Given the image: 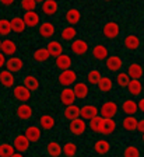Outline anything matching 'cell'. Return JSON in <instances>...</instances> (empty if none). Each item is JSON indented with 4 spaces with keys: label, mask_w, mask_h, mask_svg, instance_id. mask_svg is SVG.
I'll return each mask as SVG.
<instances>
[{
    "label": "cell",
    "mask_w": 144,
    "mask_h": 157,
    "mask_svg": "<svg viewBox=\"0 0 144 157\" xmlns=\"http://www.w3.org/2000/svg\"><path fill=\"white\" fill-rule=\"evenodd\" d=\"M77 82V73L72 69H67V70H62L59 76V83L65 87H70L72 84Z\"/></svg>",
    "instance_id": "obj_1"
},
{
    "label": "cell",
    "mask_w": 144,
    "mask_h": 157,
    "mask_svg": "<svg viewBox=\"0 0 144 157\" xmlns=\"http://www.w3.org/2000/svg\"><path fill=\"white\" fill-rule=\"evenodd\" d=\"M102 34L105 35V38H108V39L118 38L119 34H120V27H119L118 23L109 21V23H106L104 25V28H102Z\"/></svg>",
    "instance_id": "obj_2"
},
{
    "label": "cell",
    "mask_w": 144,
    "mask_h": 157,
    "mask_svg": "<svg viewBox=\"0 0 144 157\" xmlns=\"http://www.w3.org/2000/svg\"><path fill=\"white\" fill-rule=\"evenodd\" d=\"M99 114L102 115V118H113L118 114V104L113 101L104 102L99 108Z\"/></svg>",
    "instance_id": "obj_3"
},
{
    "label": "cell",
    "mask_w": 144,
    "mask_h": 157,
    "mask_svg": "<svg viewBox=\"0 0 144 157\" xmlns=\"http://www.w3.org/2000/svg\"><path fill=\"white\" fill-rule=\"evenodd\" d=\"M116 129V122L113 118H102L101 124H99V133L102 135H112Z\"/></svg>",
    "instance_id": "obj_4"
},
{
    "label": "cell",
    "mask_w": 144,
    "mask_h": 157,
    "mask_svg": "<svg viewBox=\"0 0 144 157\" xmlns=\"http://www.w3.org/2000/svg\"><path fill=\"white\" fill-rule=\"evenodd\" d=\"M30 143L31 142L27 139L25 135H18V136L14 137L13 147L18 151V153H24V151H27L30 149Z\"/></svg>",
    "instance_id": "obj_5"
},
{
    "label": "cell",
    "mask_w": 144,
    "mask_h": 157,
    "mask_svg": "<svg viewBox=\"0 0 144 157\" xmlns=\"http://www.w3.org/2000/svg\"><path fill=\"white\" fill-rule=\"evenodd\" d=\"M69 129L73 135H83L87 129V124L83 118H76L73 121H70V125H69Z\"/></svg>",
    "instance_id": "obj_6"
},
{
    "label": "cell",
    "mask_w": 144,
    "mask_h": 157,
    "mask_svg": "<svg viewBox=\"0 0 144 157\" xmlns=\"http://www.w3.org/2000/svg\"><path fill=\"white\" fill-rule=\"evenodd\" d=\"M99 114V109L95 105H91V104H87L84 105L83 108H80V117L83 118V119H87V121H90V119H92V118L98 117Z\"/></svg>",
    "instance_id": "obj_7"
},
{
    "label": "cell",
    "mask_w": 144,
    "mask_h": 157,
    "mask_svg": "<svg viewBox=\"0 0 144 157\" xmlns=\"http://www.w3.org/2000/svg\"><path fill=\"white\" fill-rule=\"evenodd\" d=\"M13 94H14V98H17L18 101H23V102L28 101V100L31 98V91L24 84L16 86L14 90H13Z\"/></svg>",
    "instance_id": "obj_8"
},
{
    "label": "cell",
    "mask_w": 144,
    "mask_h": 157,
    "mask_svg": "<svg viewBox=\"0 0 144 157\" xmlns=\"http://www.w3.org/2000/svg\"><path fill=\"white\" fill-rule=\"evenodd\" d=\"M77 100L76 98V94L74 91H73V88L70 87H65L62 90V93H60V102H62L63 105H73L74 104V101Z\"/></svg>",
    "instance_id": "obj_9"
},
{
    "label": "cell",
    "mask_w": 144,
    "mask_h": 157,
    "mask_svg": "<svg viewBox=\"0 0 144 157\" xmlns=\"http://www.w3.org/2000/svg\"><path fill=\"white\" fill-rule=\"evenodd\" d=\"M106 67H108L109 72H119L122 67H123V60H122L120 56H108L106 58Z\"/></svg>",
    "instance_id": "obj_10"
},
{
    "label": "cell",
    "mask_w": 144,
    "mask_h": 157,
    "mask_svg": "<svg viewBox=\"0 0 144 157\" xmlns=\"http://www.w3.org/2000/svg\"><path fill=\"white\" fill-rule=\"evenodd\" d=\"M70 48H72V52L76 55H85L88 52V44L85 42L84 39H74Z\"/></svg>",
    "instance_id": "obj_11"
},
{
    "label": "cell",
    "mask_w": 144,
    "mask_h": 157,
    "mask_svg": "<svg viewBox=\"0 0 144 157\" xmlns=\"http://www.w3.org/2000/svg\"><path fill=\"white\" fill-rule=\"evenodd\" d=\"M6 66H7V70L11 73H17L20 72L21 69L24 67V62L21 58H17V56H11L9 60H6Z\"/></svg>",
    "instance_id": "obj_12"
},
{
    "label": "cell",
    "mask_w": 144,
    "mask_h": 157,
    "mask_svg": "<svg viewBox=\"0 0 144 157\" xmlns=\"http://www.w3.org/2000/svg\"><path fill=\"white\" fill-rule=\"evenodd\" d=\"M73 91L76 94V98H79V100H84L90 93V88L88 86L85 84L83 82H76L74 83V87H73Z\"/></svg>",
    "instance_id": "obj_13"
},
{
    "label": "cell",
    "mask_w": 144,
    "mask_h": 157,
    "mask_svg": "<svg viewBox=\"0 0 144 157\" xmlns=\"http://www.w3.org/2000/svg\"><path fill=\"white\" fill-rule=\"evenodd\" d=\"M25 136H27V139H28L30 142H32V143L38 142L41 139V136H42V133H41V128L35 126V125L28 126L25 129Z\"/></svg>",
    "instance_id": "obj_14"
},
{
    "label": "cell",
    "mask_w": 144,
    "mask_h": 157,
    "mask_svg": "<svg viewBox=\"0 0 144 157\" xmlns=\"http://www.w3.org/2000/svg\"><path fill=\"white\" fill-rule=\"evenodd\" d=\"M120 108L126 115H136L138 112V105H137V102L133 101V100H124V101L122 102Z\"/></svg>",
    "instance_id": "obj_15"
},
{
    "label": "cell",
    "mask_w": 144,
    "mask_h": 157,
    "mask_svg": "<svg viewBox=\"0 0 144 157\" xmlns=\"http://www.w3.org/2000/svg\"><path fill=\"white\" fill-rule=\"evenodd\" d=\"M17 52V45L11 39H4L2 41V53L6 56H14Z\"/></svg>",
    "instance_id": "obj_16"
},
{
    "label": "cell",
    "mask_w": 144,
    "mask_h": 157,
    "mask_svg": "<svg viewBox=\"0 0 144 157\" xmlns=\"http://www.w3.org/2000/svg\"><path fill=\"white\" fill-rule=\"evenodd\" d=\"M92 56H94L97 60H106V58L109 56V52H108V48L105 45H102V44H99V45H95L94 48H92Z\"/></svg>",
    "instance_id": "obj_17"
},
{
    "label": "cell",
    "mask_w": 144,
    "mask_h": 157,
    "mask_svg": "<svg viewBox=\"0 0 144 157\" xmlns=\"http://www.w3.org/2000/svg\"><path fill=\"white\" fill-rule=\"evenodd\" d=\"M137 122H138V119L134 115H127V117H124L122 119V128L127 132H133L137 128Z\"/></svg>",
    "instance_id": "obj_18"
},
{
    "label": "cell",
    "mask_w": 144,
    "mask_h": 157,
    "mask_svg": "<svg viewBox=\"0 0 144 157\" xmlns=\"http://www.w3.org/2000/svg\"><path fill=\"white\" fill-rule=\"evenodd\" d=\"M17 117L20 118V119H23V121H28L32 117V108H31V105L25 104V102L18 105V108H17Z\"/></svg>",
    "instance_id": "obj_19"
},
{
    "label": "cell",
    "mask_w": 144,
    "mask_h": 157,
    "mask_svg": "<svg viewBox=\"0 0 144 157\" xmlns=\"http://www.w3.org/2000/svg\"><path fill=\"white\" fill-rule=\"evenodd\" d=\"M57 2L56 0H43L42 2V11L46 16H53V14L57 13Z\"/></svg>",
    "instance_id": "obj_20"
},
{
    "label": "cell",
    "mask_w": 144,
    "mask_h": 157,
    "mask_svg": "<svg viewBox=\"0 0 144 157\" xmlns=\"http://www.w3.org/2000/svg\"><path fill=\"white\" fill-rule=\"evenodd\" d=\"M39 35L45 39H49L55 35V25L52 23H42L39 25Z\"/></svg>",
    "instance_id": "obj_21"
},
{
    "label": "cell",
    "mask_w": 144,
    "mask_h": 157,
    "mask_svg": "<svg viewBox=\"0 0 144 157\" xmlns=\"http://www.w3.org/2000/svg\"><path fill=\"white\" fill-rule=\"evenodd\" d=\"M24 23H25L27 27L34 28V27H36L39 24V14L36 11H27L24 14Z\"/></svg>",
    "instance_id": "obj_22"
},
{
    "label": "cell",
    "mask_w": 144,
    "mask_h": 157,
    "mask_svg": "<svg viewBox=\"0 0 144 157\" xmlns=\"http://www.w3.org/2000/svg\"><path fill=\"white\" fill-rule=\"evenodd\" d=\"M14 83H16V78L14 75L9 70H2L0 72V84L4 86V87H13Z\"/></svg>",
    "instance_id": "obj_23"
},
{
    "label": "cell",
    "mask_w": 144,
    "mask_h": 157,
    "mask_svg": "<svg viewBox=\"0 0 144 157\" xmlns=\"http://www.w3.org/2000/svg\"><path fill=\"white\" fill-rule=\"evenodd\" d=\"M126 88H127L129 94L133 95V97H138L143 93V84H141L140 80H130Z\"/></svg>",
    "instance_id": "obj_24"
},
{
    "label": "cell",
    "mask_w": 144,
    "mask_h": 157,
    "mask_svg": "<svg viewBox=\"0 0 144 157\" xmlns=\"http://www.w3.org/2000/svg\"><path fill=\"white\" fill-rule=\"evenodd\" d=\"M10 24H11V31H14L17 34H23L27 28L23 17H13L10 20Z\"/></svg>",
    "instance_id": "obj_25"
},
{
    "label": "cell",
    "mask_w": 144,
    "mask_h": 157,
    "mask_svg": "<svg viewBox=\"0 0 144 157\" xmlns=\"http://www.w3.org/2000/svg\"><path fill=\"white\" fill-rule=\"evenodd\" d=\"M127 75L131 80H140L143 76V67L138 63H131L127 67Z\"/></svg>",
    "instance_id": "obj_26"
},
{
    "label": "cell",
    "mask_w": 144,
    "mask_h": 157,
    "mask_svg": "<svg viewBox=\"0 0 144 157\" xmlns=\"http://www.w3.org/2000/svg\"><path fill=\"white\" fill-rule=\"evenodd\" d=\"M72 58H70L69 55H65V53H62V55H59L57 58H56V66L60 69V70H67V69L72 67Z\"/></svg>",
    "instance_id": "obj_27"
},
{
    "label": "cell",
    "mask_w": 144,
    "mask_h": 157,
    "mask_svg": "<svg viewBox=\"0 0 144 157\" xmlns=\"http://www.w3.org/2000/svg\"><path fill=\"white\" fill-rule=\"evenodd\" d=\"M124 46L129 49V51H137L138 46H140V38L134 34H130L124 38Z\"/></svg>",
    "instance_id": "obj_28"
},
{
    "label": "cell",
    "mask_w": 144,
    "mask_h": 157,
    "mask_svg": "<svg viewBox=\"0 0 144 157\" xmlns=\"http://www.w3.org/2000/svg\"><path fill=\"white\" fill-rule=\"evenodd\" d=\"M94 150H95V153L97 154L104 156V154H106L109 150H111V144H109L108 140H105V139H99V140L95 142Z\"/></svg>",
    "instance_id": "obj_29"
},
{
    "label": "cell",
    "mask_w": 144,
    "mask_h": 157,
    "mask_svg": "<svg viewBox=\"0 0 144 157\" xmlns=\"http://www.w3.org/2000/svg\"><path fill=\"white\" fill-rule=\"evenodd\" d=\"M46 49H48V52H49L50 56H56V58L63 53V45L59 41H50L48 44V46H46Z\"/></svg>",
    "instance_id": "obj_30"
},
{
    "label": "cell",
    "mask_w": 144,
    "mask_h": 157,
    "mask_svg": "<svg viewBox=\"0 0 144 157\" xmlns=\"http://www.w3.org/2000/svg\"><path fill=\"white\" fill-rule=\"evenodd\" d=\"M66 21L70 24V25H76V24L80 23V18H81V14H80V11L77 9H70L67 13H66L65 16Z\"/></svg>",
    "instance_id": "obj_31"
},
{
    "label": "cell",
    "mask_w": 144,
    "mask_h": 157,
    "mask_svg": "<svg viewBox=\"0 0 144 157\" xmlns=\"http://www.w3.org/2000/svg\"><path fill=\"white\" fill-rule=\"evenodd\" d=\"M46 153L49 154L50 157H60V154L63 153L62 146L57 142H49L46 144Z\"/></svg>",
    "instance_id": "obj_32"
},
{
    "label": "cell",
    "mask_w": 144,
    "mask_h": 157,
    "mask_svg": "<svg viewBox=\"0 0 144 157\" xmlns=\"http://www.w3.org/2000/svg\"><path fill=\"white\" fill-rule=\"evenodd\" d=\"M49 58H50V55H49V52H48V49L46 48H38L35 52L32 53V59L38 63L46 62Z\"/></svg>",
    "instance_id": "obj_33"
},
{
    "label": "cell",
    "mask_w": 144,
    "mask_h": 157,
    "mask_svg": "<svg viewBox=\"0 0 144 157\" xmlns=\"http://www.w3.org/2000/svg\"><path fill=\"white\" fill-rule=\"evenodd\" d=\"M55 118L52 117V115H42V117L39 118V125L42 129H45V131H50V129H53V126H55Z\"/></svg>",
    "instance_id": "obj_34"
},
{
    "label": "cell",
    "mask_w": 144,
    "mask_h": 157,
    "mask_svg": "<svg viewBox=\"0 0 144 157\" xmlns=\"http://www.w3.org/2000/svg\"><path fill=\"white\" fill-rule=\"evenodd\" d=\"M65 118L69 119V121H73L76 118H80V108L77 105H67L65 109Z\"/></svg>",
    "instance_id": "obj_35"
},
{
    "label": "cell",
    "mask_w": 144,
    "mask_h": 157,
    "mask_svg": "<svg viewBox=\"0 0 144 157\" xmlns=\"http://www.w3.org/2000/svg\"><path fill=\"white\" fill-rule=\"evenodd\" d=\"M97 86H98V88L101 90L102 93H109L112 90L113 82H112V78L108 77V76H102L101 80H99V83Z\"/></svg>",
    "instance_id": "obj_36"
},
{
    "label": "cell",
    "mask_w": 144,
    "mask_h": 157,
    "mask_svg": "<svg viewBox=\"0 0 144 157\" xmlns=\"http://www.w3.org/2000/svg\"><path fill=\"white\" fill-rule=\"evenodd\" d=\"M24 86H25L30 91H35L39 88V80L35 77V76H27L24 77Z\"/></svg>",
    "instance_id": "obj_37"
},
{
    "label": "cell",
    "mask_w": 144,
    "mask_h": 157,
    "mask_svg": "<svg viewBox=\"0 0 144 157\" xmlns=\"http://www.w3.org/2000/svg\"><path fill=\"white\" fill-rule=\"evenodd\" d=\"M60 36H62V39H65V41H73V39L77 36V29H76L73 25L66 27V28L62 29Z\"/></svg>",
    "instance_id": "obj_38"
},
{
    "label": "cell",
    "mask_w": 144,
    "mask_h": 157,
    "mask_svg": "<svg viewBox=\"0 0 144 157\" xmlns=\"http://www.w3.org/2000/svg\"><path fill=\"white\" fill-rule=\"evenodd\" d=\"M62 150L66 157H73L77 154V146L73 142H67V143H65L62 146Z\"/></svg>",
    "instance_id": "obj_39"
},
{
    "label": "cell",
    "mask_w": 144,
    "mask_h": 157,
    "mask_svg": "<svg viewBox=\"0 0 144 157\" xmlns=\"http://www.w3.org/2000/svg\"><path fill=\"white\" fill-rule=\"evenodd\" d=\"M101 77H102V75L99 73V70H91L87 75V82L91 86H97L99 83V80H101Z\"/></svg>",
    "instance_id": "obj_40"
},
{
    "label": "cell",
    "mask_w": 144,
    "mask_h": 157,
    "mask_svg": "<svg viewBox=\"0 0 144 157\" xmlns=\"http://www.w3.org/2000/svg\"><path fill=\"white\" fill-rule=\"evenodd\" d=\"M10 33H11L10 21L6 18H0V35L7 36V35H10Z\"/></svg>",
    "instance_id": "obj_41"
},
{
    "label": "cell",
    "mask_w": 144,
    "mask_h": 157,
    "mask_svg": "<svg viewBox=\"0 0 144 157\" xmlns=\"http://www.w3.org/2000/svg\"><path fill=\"white\" fill-rule=\"evenodd\" d=\"M14 154V147L9 143L0 144V157H11Z\"/></svg>",
    "instance_id": "obj_42"
},
{
    "label": "cell",
    "mask_w": 144,
    "mask_h": 157,
    "mask_svg": "<svg viewBox=\"0 0 144 157\" xmlns=\"http://www.w3.org/2000/svg\"><path fill=\"white\" fill-rule=\"evenodd\" d=\"M131 78L129 77V75L127 73H124V72H120V73H118V76H116V83H118V86L119 87H127V84H129V82H130Z\"/></svg>",
    "instance_id": "obj_43"
},
{
    "label": "cell",
    "mask_w": 144,
    "mask_h": 157,
    "mask_svg": "<svg viewBox=\"0 0 144 157\" xmlns=\"http://www.w3.org/2000/svg\"><path fill=\"white\" fill-rule=\"evenodd\" d=\"M123 157H140V150L136 146H127L123 151Z\"/></svg>",
    "instance_id": "obj_44"
},
{
    "label": "cell",
    "mask_w": 144,
    "mask_h": 157,
    "mask_svg": "<svg viewBox=\"0 0 144 157\" xmlns=\"http://www.w3.org/2000/svg\"><path fill=\"white\" fill-rule=\"evenodd\" d=\"M101 121H102V117H95V118H92V119H90V124H88L90 129H91L92 132H98Z\"/></svg>",
    "instance_id": "obj_45"
},
{
    "label": "cell",
    "mask_w": 144,
    "mask_h": 157,
    "mask_svg": "<svg viewBox=\"0 0 144 157\" xmlns=\"http://www.w3.org/2000/svg\"><path fill=\"white\" fill-rule=\"evenodd\" d=\"M36 6L35 0H21V7H23L25 11H34Z\"/></svg>",
    "instance_id": "obj_46"
},
{
    "label": "cell",
    "mask_w": 144,
    "mask_h": 157,
    "mask_svg": "<svg viewBox=\"0 0 144 157\" xmlns=\"http://www.w3.org/2000/svg\"><path fill=\"white\" fill-rule=\"evenodd\" d=\"M137 131H140L141 133H144V119H140V121L137 122V128H136Z\"/></svg>",
    "instance_id": "obj_47"
},
{
    "label": "cell",
    "mask_w": 144,
    "mask_h": 157,
    "mask_svg": "<svg viewBox=\"0 0 144 157\" xmlns=\"http://www.w3.org/2000/svg\"><path fill=\"white\" fill-rule=\"evenodd\" d=\"M137 105H138V109H140V111L144 114V97L140 98V101L137 102Z\"/></svg>",
    "instance_id": "obj_48"
},
{
    "label": "cell",
    "mask_w": 144,
    "mask_h": 157,
    "mask_svg": "<svg viewBox=\"0 0 144 157\" xmlns=\"http://www.w3.org/2000/svg\"><path fill=\"white\" fill-rule=\"evenodd\" d=\"M4 65H6V56L0 52V67H3Z\"/></svg>",
    "instance_id": "obj_49"
},
{
    "label": "cell",
    "mask_w": 144,
    "mask_h": 157,
    "mask_svg": "<svg viewBox=\"0 0 144 157\" xmlns=\"http://www.w3.org/2000/svg\"><path fill=\"white\" fill-rule=\"evenodd\" d=\"M0 3L3 4V6H10V4L14 3V0H0Z\"/></svg>",
    "instance_id": "obj_50"
},
{
    "label": "cell",
    "mask_w": 144,
    "mask_h": 157,
    "mask_svg": "<svg viewBox=\"0 0 144 157\" xmlns=\"http://www.w3.org/2000/svg\"><path fill=\"white\" fill-rule=\"evenodd\" d=\"M11 157H24V156H23V154H21V153H14Z\"/></svg>",
    "instance_id": "obj_51"
},
{
    "label": "cell",
    "mask_w": 144,
    "mask_h": 157,
    "mask_svg": "<svg viewBox=\"0 0 144 157\" xmlns=\"http://www.w3.org/2000/svg\"><path fill=\"white\" fill-rule=\"evenodd\" d=\"M141 140H143V143H144V133L141 135Z\"/></svg>",
    "instance_id": "obj_52"
},
{
    "label": "cell",
    "mask_w": 144,
    "mask_h": 157,
    "mask_svg": "<svg viewBox=\"0 0 144 157\" xmlns=\"http://www.w3.org/2000/svg\"><path fill=\"white\" fill-rule=\"evenodd\" d=\"M0 52H2V39H0Z\"/></svg>",
    "instance_id": "obj_53"
},
{
    "label": "cell",
    "mask_w": 144,
    "mask_h": 157,
    "mask_svg": "<svg viewBox=\"0 0 144 157\" xmlns=\"http://www.w3.org/2000/svg\"><path fill=\"white\" fill-rule=\"evenodd\" d=\"M35 2H36V3H39V2H41V3H42L43 0H35Z\"/></svg>",
    "instance_id": "obj_54"
},
{
    "label": "cell",
    "mask_w": 144,
    "mask_h": 157,
    "mask_svg": "<svg viewBox=\"0 0 144 157\" xmlns=\"http://www.w3.org/2000/svg\"><path fill=\"white\" fill-rule=\"evenodd\" d=\"M105 2H111V0H105Z\"/></svg>",
    "instance_id": "obj_55"
},
{
    "label": "cell",
    "mask_w": 144,
    "mask_h": 157,
    "mask_svg": "<svg viewBox=\"0 0 144 157\" xmlns=\"http://www.w3.org/2000/svg\"><path fill=\"white\" fill-rule=\"evenodd\" d=\"M143 91H144V86H143Z\"/></svg>",
    "instance_id": "obj_56"
}]
</instances>
